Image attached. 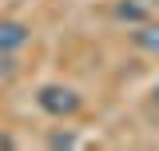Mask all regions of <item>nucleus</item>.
<instances>
[{"mask_svg": "<svg viewBox=\"0 0 159 151\" xmlns=\"http://www.w3.org/2000/svg\"><path fill=\"white\" fill-rule=\"evenodd\" d=\"M36 103H40L48 115H56V119H64V115H76L80 108H84L80 92H76V88H64V84H44V88L36 92Z\"/></svg>", "mask_w": 159, "mask_h": 151, "instance_id": "obj_1", "label": "nucleus"}, {"mask_svg": "<svg viewBox=\"0 0 159 151\" xmlns=\"http://www.w3.org/2000/svg\"><path fill=\"white\" fill-rule=\"evenodd\" d=\"M116 16L119 20H131V24H143V8H135V4H119Z\"/></svg>", "mask_w": 159, "mask_h": 151, "instance_id": "obj_4", "label": "nucleus"}, {"mask_svg": "<svg viewBox=\"0 0 159 151\" xmlns=\"http://www.w3.org/2000/svg\"><path fill=\"white\" fill-rule=\"evenodd\" d=\"M155 103H159V84H155Z\"/></svg>", "mask_w": 159, "mask_h": 151, "instance_id": "obj_7", "label": "nucleus"}, {"mask_svg": "<svg viewBox=\"0 0 159 151\" xmlns=\"http://www.w3.org/2000/svg\"><path fill=\"white\" fill-rule=\"evenodd\" d=\"M16 72V60H12V52H0V76H12Z\"/></svg>", "mask_w": 159, "mask_h": 151, "instance_id": "obj_5", "label": "nucleus"}, {"mask_svg": "<svg viewBox=\"0 0 159 151\" xmlns=\"http://www.w3.org/2000/svg\"><path fill=\"white\" fill-rule=\"evenodd\" d=\"M135 44L143 48V52L159 56V24H139L135 28Z\"/></svg>", "mask_w": 159, "mask_h": 151, "instance_id": "obj_3", "label": "nucleus"}, {"mask_svg": "<svg viewBox=\"0 0 159 151\" xmlns=\"http://www.w3.org/2000/svg\"><path fill=\"white\" fill-rule=\"evenodd\" d=\"M52 147H76V135H52Z\"/></svg>", "mask_w": 159, "mask_h": 151, "instance_id": "obj_6", "label": "nucleus"}, {"mask_svg": "<svg viewBox=\"0 0 159 151\" xmlns=\"http://www.w3.org/2000/svg\"><path fill=\"white\" fill-rule=\"evenodd\" d=\"M28 40H32L28 24H20V20H0V52H16Z\"/></svg>", "mask_w": 159, "mask_h": 151, "instance_id": "obj_2", "label": "nucleus"}]
</instances>
